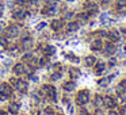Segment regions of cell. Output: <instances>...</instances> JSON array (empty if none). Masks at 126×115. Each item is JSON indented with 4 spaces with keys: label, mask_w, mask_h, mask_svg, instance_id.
Segmentation results:
<instances>
[{
    "label": "cell",
    "mask_w": 126,
    "mask_h": 115,
    "mask_svg": "<svg viewBox=\"0 0 126 115\" xmlns=\"http://www.w3.org/2000/svg\"><path fill=\"white\" fill-rule=\"evenodd\" d=\"M38 96L41 99H46L49 101H56L57 99V91L56 87L52 84H44L41 85V88L38 89Z\"/></svg>",
    "instance_id": "1"
},
{
    "label": "cell",
    "mask_w": 126,
    "mask_h": 115,
    "mask_svg": "<svg viewBox=\"0 0 126 115\" xmlns=\"http://www.w3.org/2000/svg\"><path fill=\"white\" fill-rule=\"evenodd\" d=\"M30 15H31L30 11H29L25 6H22V4H19V3H14V6H12V8H11L12 19H15V20H25V19H27Z\"/></svg>",
    "instance_id": "2"
},
{
    "label": "cell",
    "mask_w": 126,
    "mask_h": 115,
    "mask_svg": "<svg viewBox=\"0 0 126 115\" xmlns=\"http://www.w3.org/2000/svg\"><path fill=\"white\" fill-rule=\"evenodd\" d=\"M20 33H22V27H20V25H18V23H11V25H8L6 27V30H4L6 38H8V39L18 38V37L20 35Z\"/></svg>",
    "instance_id": "3"
},
{
    "label": "cell",
    "mask_w": 126,
    "mask_h": 115,
    "mask_svg": "<svg viewBox=\"0 0 126 115\" xmlns=\"http://www.w3.org/2000/svg\"><path fill=\"white\" fill-rule=\"evenodd\" d=\"M88 101H90V91L85 89V88L77 91L76 96H75V103H76V106L83 107V106H85Z\"/></svg>",
    "instance_id": "4"
},
{
    "label": "cell",
    "mask_w": 126,
    "mask_h": 115,
    "mask_svg": "<svg viewBox=\"0 0 126 115\" xmlns=\"http://www.w3.org/2000/svg\"><path fill=\"white\" fill-rule=\"evenodd\" d=\"M19 49L20 52H29L30 49H33V46L35 45V42H34V38L30 35H25V37H20L19 39Z\"/></svg>",
    "instance_id": "5"
},
{
    "label": "cell",
    "mask_w": 126,
    "mask_h": 115,
    "mask_svg": "<svg viewBox=\"0 0 126 115\" xmlns=\"http://www.w3.org/2000/svg\"><path fill=\"white\" fill-rule=\"evenodd\" d=\"M57 11H58V4L56 3V1L45 3V6L41 8V14L44 15V16H53Z\"/></svg>",
    "instance_id": "6"
},
{
    "label": "cell",
    "mask_w": 126,
    "mask_h": 115,
    "mask_svg": "<svg viewBox=\"0 0 126 115\" xmlns=\"http://www.w3.org/2000/svg\"><path fill=\"white\" fill-rule=\"evenodd\" d=\"M12 93H14V89H12V85L10 83H0V99H7L12 96Z\"/></svg>",
    "instance_id": "7"
},
{
    "label": "cell",
    "mask_w": 126,
    "mask_h": 115,
    "mask_svg": "<svg viewBox=\"0 0 126 115\" xmlns=\"http://www.w3.org/2000/svg\"><path fill=\"white\" fill-rule=\"evenodd\" d=\"M102 52H103L104 56H107V57H111V56H114L115 52H117V43L107 39L106 43L103 45V49H102Z\"/></svg>",
    "instance_id": "8"
},
{
    "label": "cell",
    "mask_w": 126,
    "mask_h": 115,
    "mask_svg": "<svg viewBox=\"0 0 126 115\" xmlns=\"http://www.w3.org/2000/svg\"><path fill=\"white\" fill-rule=\"evenodd\" d=\"M38 52L42 53V56H46V57H52V56L56 54V47L53 45L49 43H44V45H39L38 46Z\"/></svg>",
    "instance_id": "9"
},
{
    "label": "cell",
    "mask_w": 126,
    "mask_h": 115,
    "mask_svg": "<svg viewBox=\"0 0 126 115\" xmlns=\"http://www.w3.org/2000/svg\"><path fill=\"white\" fill-rule=\"evenodd\" d=\"M83 7H84V11H87L90 14V16H94V15L98 14V4L94 0H85Z\"/></svg>",
    "instance_id": "10"
},
{
    "label": "cell",
    "mask_w": 126,
    "mask_h": 115,
    "mask_svg": "<svg viewBox=\"0 0 126 115\" xmlns=\"http://www.w3.org/2000/svg\"><path fill=\"white\" fill-rule=\"evenodd\" d=\"M49 26L54 33H58V31H61L64 27V19L63 18H54V19L50 20Z\"/></svg>",
    "instance_id": "11"
},
{
    "label": "cell",
    "mask_w": 126,
    "mask_h": 115,
    "mask_svg": "<svg viewBox=\"0 0 126 115\" xmlns=\"http://www.w3.org/2000/svg\"><path fill=\"white\" fill-rule=\"evenodd\" d=\"M103 106L107 107L109 110H112V108H115V107L118 106V101H117V99H115L114 96L106 95V96H103Z\"/></svg>",
    "instance_id": "12"
},
{
    "label": "cell",
    "mask_w": 126,
    "mask_h": 115,
    "mask_svg": "<svg viewBox=\"0 0 126 115\" xmlns=\"http://www.w3.org/2000/svg\"><path fill=\"white\" fill-rule=\"evenodd\" d=\"M14 87L16 88L22 95H25V93H27V91H29V83L26 81V80H23V79H18Z\"/></svg>",
    "instance_id": "13"
},
{
    "label": "cell",
    "mask_w": 126,
    "mask_h": 115,
    "mask_svg": "<svg viewBox=\"0 0 126 115\" xmlns=\"http://www.w3.org/2000/svg\"><path fill=\"white\" fill-rule=\"evenodd\" d=\"M94 68V73L96 76H102V74L106 72V68H107V64L103 62V61H96V64L92 66Z\"/></svg>",
    "instance_id": "14"
},
{
    "label": "cell",
    "mask_w": 126,
    "mask_h": 115,
    "mask_svg": "<svg viewBox=\"0 0 126 115\" xmlns=\"http://www.w3.org/2000/svg\"><path fill=\"white\" fill-rule=\"evenodd\" d=\"M103 45H104V42H103V39H99V38H95V39H92L91 41V43H90V49L92 50V52H102V49H103Z\"/></svg>",
    "instance_id": "15"
},
{
    "label": "cell",
    "mask_w": 126,
    "mask_h": 115,
    "mask_svg": "<svg viewBox=\"0 0 126 115\" xmlns=\"http://www.w3.org/2000/svg\"><path fill=\"white\" fill-rule=\"evenodd\" d=\"M75 18H76V20L80 23V26H83V25H87L91 16L87 11H81V12H77V14L75 15Z\"/></svg>",
    "instance_id": "16"
},
{
    "label": "cell",
    "mask_w": 126,
    "mask_h": 115,
    "mask_svg": "<svg viewBox=\"0 0 126 115\" xmlns=\"http://www.w3.org/2000/svg\"><path fill=\"white\" fill-rule=\"evenodd\" d=\"M12 73L14 76L20 77L25 74V62H16L14 66H12Z\"/></svg>",
    "instance_id": "17"
},
{
    "label": "cell",
    "mask_w": 126,
    "mask_h": 115,
    "mask_svg": "<svg viewBox=\"0 0 126 115\" xmlns=\"http://www.w3.org/2000/svg\"><path fill=\"white\" fill-rule=\"evenodd\" d=\"M107 39L111 42H119L121 39V31L115 30V29H111V30H109V35H107Z\"/></svg>",
    "instance_id": "18"
},
{
    "label": "cell",
    "mask_w": 126,
    "mask_h": 115,
    "mask_svg": "<svg viewBox=\"0 0 126 115\" xmlns=\"http://www.w3.org/2000/svg\"><path fill=\"white\" fill-rule=\"evenodd\" d=\"M7 111L10 112V115H18L20 111V106L18 101H11V103L8 104V110Z\"/></svg>",
    "instance_id": "19"
},
{
    "label": "cell",
    "mask_w": 126,
    "mask_h": 115,
    "mask_svg": "<svg viewBox=\"0 0 126 115\" xmlns=\"http://www.w3.org/2000/svg\"><path fill=\"white\" fill-rule=\"evenodd\" d=\"M63 89L65 91V92H73V91L76 89V83H75V80H68V81H65L63 84Z\"/></svg>",
    "instance_id": "20"
},
{
    "label": "cell",
    "mask_w": 126,
    "mask_h": 115,
    "mask_svg": "<svg viewBox=\"0 0 126 115\" xmlns=\"http://www.w3.org/2000/svg\"><path fill=\"white\" fill-rule=\"evenodd\" d=\"M80 29V23L77 22L76 19L73 20H69L68 25H66V30L69 31V33H75V31H77Z\"/></svg>",
    "instance_id": "21"
},
{
    "label": "cell",
    "mask_w": 126,
    "mask_h": 115,
    "mask_svg": "<svg viewBox=\"0 0 126 115\" xmlns=\"http://www.w3.org/2000/svg\"><path fill=\"white\" fill-rule=\"evenodd\" d=\"M115 11L118 14H122V12L126 11V0H117L115 1V6H114Z\"/></svg>",
    "instance_id": "22"
},
{
    "label": "cell",
    "mask_w": 126,
    "mask_h": 115,
    "mask_svg": "<svg viewBox=\"0 0 126 115\" xmlns=\"http://www.w3.org/2000/svg\"><path fill=\"white\" fill-rule=\"evenodd\" d=\"M96 61H98V58H96L95 56L90 54V56H87V57L84 58V65L87 66V68H92V66L96 64Z\"/></svg>",
    "instance_id": "23"
},
{
    "label": "cell",
    "mask_w": 126,
    "mask_h": 115,
    "mask_svg": "<svg viewBox=\"0 0 126 115\" xmlns=\"http://www.w3.org/2000/svg\"><path fill=\"white\" fill-rule=\"evenodd\" d=\"M69 77H71V80H76L80 77V74H81V72H80V69L75 68V66H71L69 68V72H68Z\"/></svg>",
    "instance_id": "24"
},
{
    "label": "cell",
    "mask_w": 126,
    "mask_h": 115,
    "mask_svg": "<svg viewBox=\"0 0 126 115\" xmlns=\"http://www.w3.org/2000/svg\"><path fill=\"white\" fill-rule=\"evenodd\" d=\"M61 77H63V71H53L49 76V80L52 83H56V81H58Z\"/></svg>",
    "instance_id": "25"
},
{
    "label": "cell",
    "mask_w": 126,
    "mask_h": 115,
    "mask_svg": "<svg viewBox=\"0 0 126 115\" xmlns=\"http://www.w3.org/2000/svg\"><path fill=\"white\" fill-rule=\"evenodd\" d=\"M112 79H114V74L107 76V77H102V79L98 80V85H100V87H106V85H109L110 83H111Z\"/></svg>",
    "instance_id": "26"
},
{
    "label": "cell",
    "mask_w": 126,
    "mask_h": 115,
    "mask_svg": "<svg viewBox=\"0 0 126 115\" xmlns=\"http://www.w3.org/2000/svg\"><path fill=\"white\" fill-rule=\"evenodd\" d=\"M94 106H95L96 108H102V107H103V96L96 93L95 98H94Z\"/></svg>",
    "instance_id": "27"
},
{
    "label": "cell",
    "mask_w": 126,
    "mask_h": 115,
    "mask_svg": "<svg viewBox=\"0 0 126 115\" xmlns=\"http://www.w3.org/2000/svg\"><path fill=\"white\" fill-rule=\"evenodd\" d=\"M47 64H49V57H46V56H42L41 58H38V68L46 66Z\"/></svg>",
    "instance_id": "28"
},
{
    "label": "cell",
    "mask_w": 126,
    "mask_h": 115,
    "mask_svg": "<svg viewBox=\"0 0 126 115\" xmlns=\"http://www.w3.org/2000/svg\"><path fill=\"white\" fill-rule=\"evenodd\" d=\"M39 115H56L54 107H46V108H44V111L39 112Z\"/></svg>",
    "instance_id": "29"
},
{
    "label": "cell",
    "mask_w": 126,
    "mask_h": 115,
    "mask_svg": "<svg viewBox=\"0 0 126 115\" xmlns=\"http://www.w3.org/2000/svg\"><path fill=\"white\" fill-rule=\"evenodd\" d=\"M117 92L118 93H122V92H126V79L122 80L119 84L117 85Z\"/></svg>",
    "instance_id": "30"
},
{
    "label": "cell",
    "mask_w": 126,
    "mask_h": 115,
    "mask_svg": "<svg viewBox=\"0 0 126 115\" xmlns=\"http://www.w3.org/2000/svg\"><path fill=\"white\" fill-rule=\"evenodd\" d=\"M77 115H91V112L88 111L87 108H84V106H83V107H80V110H79V112H77Z\"/></svg>",
    "instance_id": "31"
},
{
    "label": "cell",
    "mask_w": 126,
    "mask_h": 115,
    "mask_svg": "<svg viewBox=\"0 0 126 115\" xmlns=\"http://www.w3.org/2000/svg\"><path fill=\"white\" fill-rule=\"evenodd\" d=\"M7 46H8L7 39L6 38H0V47H1V49H7Z\"/></svg>",
    "instance_id": "32"
},
{
    "label": "cell",
    "mask_w": 126,
    "mask_h": 115,
    "mask_svg": "<svg viewBox=\"0 0 126 115\" xmlns=\"http://www.w3.org/2000/svg\"><path fill=\"white\" fill-rule=\"evenodd\" d=\"M118 114H119V115H126V104H122V106L119 107Z\"/></svg>",
    "instance_id": "33"
},
{
    "label": "cell",
    "mask_w": 126,
    "mask_h": 115,
    "mask_svg": "<svg viewBox=\"0 0 126 115\" xmlns=\"http://www.w3.org/2000/svg\"><path fill=\"white\" fill-rule=\"evenodd\" d=\"M4 8H6V4H4V1H0V16L3 15V12H4Z\"/></svg>",
    "instance_id": "34"
},
{
    "label": "cell",
    "mask_w": 126,
    "mask_h": 115,
    "mask_svg": "<svg viewBox=\"0 0 126 115\" xmlns=\"http://www.w3.org/2000/svg\"><path fill=\"white\" fill-rule=\"evenodd\" d=\"M94 115H106V114L103 112V110H102V108H96L95 112H94Z\"/></svg>",
    "instance_id": "35"
},
{
    "label": "cell",
    "mask_w": 126,
    "mask_h": 115,
    "mask_svg": "<svg viewBox=\"0 0 126 115\" xmlns=\"http://www.w3.org/2000/svg\"><path fill=\"white\" fill-rule=\"evenodd\" d=\"M73 16V14H72V12H65V14H64V18L63 19L65 20V19H71V18Z\"/></svg>",
    "instance_id": "36"
},
{
    "label": "cell",
    "mask_w": 126,
    "mask_h": 115,
    "mask_svg": "<svg viewBox=\"0 0 126 115\" xmlns=\"http://www.w3.org/2000/svg\"><path fill=\"white\" fill-rule=\"evenodd\" d=\"M106 115H119V114H118V111H115V110L112 108V110H109V111L106 112Z\"/></svg>",
    "instance_id": "37"
},
{
    "label": "cell",
    "mask_w": 126,
    "mask_h": 115,
    "mask_svg": "<svg viewBox=\"0 0 126 115\" xmlns=\"http://www.w3.org/2000/svg\"><path fill=\"white\" fill-rule=\"evenodd\" d=\"M115 64H117V62H115V60H114V58H111V60H110V62L107 64V65H109V68H111V66L115 65Z\"/></svg>",
    "instance_id": "38"
},
{
    "label": "cell",
    "mask_w": 126,
    "mask_h": 115,
    "mask_svg": "<svg viewBox=\"0 0 126 115\" xmlns=\"http://www.w3.org/2000/svg\"><path fill=\"white\" fill-rule=\"evenodd\" d=\"M45 26H46V23H45V22H44V23H39V25L37 26V29H38V30H42V29H44Z\"/></svg>",
    "instance_id": "39"
},
{
    "label": "cell",
    "mask_w": 126,
    "mask_h": 115,
    "mask_svg": "<svg viewBox=\"0 0 126 115\" xmlns=\"http://www.w3.org/2000/svg\"><path fill=\"white\" fill-rule=\"evenodd\" d=\"M0 115H10V112L6 110H0Z\"/></svg>",
    "instance_id": "40"
},
{
    "label": "cell",
    "mask_w": 126,
    "mask_h": 115,
    "mask_svg": "<svg viewBox=\"0 0 126 115\" xmlns=\"http://www.w3.org/2000/svg\"><path fill=\"white\" fill-rule=\"evenodd\" d=\"M123 50H125V52H126V45H125V46H123Z\"/></svg>",
    "instance_id": "41"
},
{
    "label": "cell",
    "mask_w": 126,
    "mask_h": 115,
    "mask_svg": "<svg viewBox=\"0 0 126 115\" xmlns=\"http://www.w3.org/2000/svg\"><path fill=\"white\" fill-rule=\"evenodd\" d=\"M57 115H64V114H57Z\"/></svg>",
    "instance_id": "42"
}]
</instances>
